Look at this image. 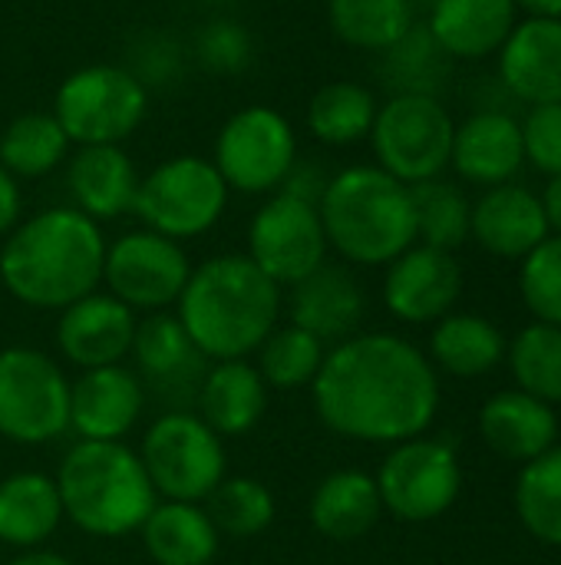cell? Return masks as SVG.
<instances>
[{
    "mask_svg": "<svg viewBox=\"0 0 561 565\" xmlns=\"http://www.w3.org/2000/svg\"><path fill=\"white\" fill-rule=\"evenodd\" d=\"M231 189L208 156H172L139 179L132 215L142 228H152L175 242H192L212 232L225 209Z\"/></svg>",
    "mask_w": 561,
    "mask_h": 565,
    "instance_id": "cell-7",
    "label": "cell"
},
{
    "mask_svg": "<svg viewBox=\"0 0 561 565\" xmlns=\"http://www.w3.org/2000/svg\"><path fill=\"white\" fill-rule=\"evenodd\" d=\"M63 503L56 480L40 470H20L0 480V543L10 550H43L60 530Z\"/></svg>",
    "mask_w": 561,
    "mask_h": 565,
    "instance_id": "cell-28",
    "label": "cell"
},
{
    "mask_svg": "<svg viewBox=\"0 0 561 565\" xmlns=\"http://www.w3.org/2000/svg\"><path fill=\"white\" fill-rule=\"evenodd\" d=\"M268 384L248 358L238 361H212L198 394L195 414L225 440L251 434L268 414Z\"/></svg>",
    "mask_w": 561,
    "mask_h": 565,
    "instance_id": "cell-24",
    "label": "cell"
},
{
    "mask_svg": "<svg viewBox=\"0 0 561 565\" xmlns=\"http://www.w3.org/2000/svg\"><path fill=\"white\" fill-rule=\"evenodd\" d=\"M526 162L522 122L506 109H476L453 129L450 166L460 179L493 189L513 182Z\"/></svg>",
    "mask_w": 561,
    "mask_h": 565,
    "instance_id": "cell-19",
    "label": "cell"
},
{
    "mask_svg": "<svg viewBox=\"0 0 561 565\" xmlns=\"http://www.w3.org/2000/svg\"><path fill=\"white\" fill-rule=\"evenodd\" d=\"M317 212L327 248L350 265H390L410 245H417L410 185L380 166H347L331 172Z\"/></svg>",
    "mask_w": 561,
    "mask_h": 565,
    "instance_id": "cell-4",
    "label": "cell"
},
{
    "mask_svg": "<svg viewBox=\"0 0 561 565\" xmlns=\"http://www.w3.org/2000/svg\"><path fill=\"white\" fill-rule=\"evenodd\" d=\"M503 86L529 103H561V20L522 17L499 46Z\"/></svg>",
    "mask_w": 561,
    "mask_h": 565,
    "instance_id": "cell-21",
    "label": "cell"
},
{
    "mask_svg": "<svg viewBox=\"0 0 561 565\" xmlns=\"http://www.w3.org/2000/svg\"><path fill=\"white\" fill-rule=\"evenodd\" d=\"M218 536L255 540L274 523V493L255 477H225L202 503Z\"/></svg>",
    "mask_w": 561,
    "mask_h": 565,
    "instance_id": "cell-37",
    "label": "cell"
},
{
    "mask_svg": "<svg viewBox=\"0 0 561 565\" xmlns=\"http://www.w3.org/2000/svg\"><path fill=\"white\" fill-rule=\"evenodd\" d=\"M503 358L506 338L483 315H446L430 334V364L453 377H483Z\"/></svg>",
    "mask_w": 561,
    "mask_h": 565,
    "instance_id": "cell-31",
    "label": "cell"
},
{
    "mask_svg": "<svg viewBox=\"0 0 561 565\" xmlns=\"http://www.w3.org/2000/svg\"><path fill=\"white\" fill-rule=\"evenodd\" d=\"M552 232L539 195L519 182L493 185L479 195V202H473L470 238L496 258H526Z\"/></svg>",
    "mask_w": 561,
    "mask_h": 565,
    "instance_id": "cell-23",
    "label": "cell"
},
{
    "mask_svg": "<svg viewBox=\"0 0 561 565\" xmlns=\"http://www.w3.org/2000/svg\"><path fill=\"white\" fill-rule=\"evenodd\" d=\"M63 520L96 540H122L139 533L159 503L145 467L132 447L79 440L66 450L56 470Z\"/></svg>",
    "mask_w": 561,
    "mask_h": 565,
    "instance_id": "cell-5",
    "label": "cell"
},
{
    "mask_svg": "<svg viewBox=\"0 0 561 565\" xmlns=\"http://www.w3.org/2000/svg\"><path fill=\"white\" fill-rule=\"evenodd\" d=\"M423 23L450 60H486L499 53L519 10L513 0H436Z\"/></svg>",
    "mask_w": 561,
    "mask_h": 565,
    "instance_id": "cell-25",
    "label": "cell"
},
{
    "mask_svg": "<svg viewBox=\"0 0 561 565\" xmlns=\"http://www.w3.org/2000/svg\"><path fill=\"white\" fill-rule=\"evenodd\" d=\"M298 156V132L291 119L268 103H251L222 122L208 159L231 192L274 195Z\"/></svg>",
    "mask_w": 561,
    "mask_h": 565,
    "instance_id": "cell-9",
    "label": "cell"
},
{
    "mask_svg": "<svg viewBox=\"0 0 561 565\" xmlns=\"http://www.w3.org/2000/svg\"><path fill=\"white\" fill-rule=\"evenodd\" d=\"M69 430V377L26 344L0 351V437L20 447L53 444Z\"/></svg>",
    "mask_w": 561,
    "mask_h": 565,
    "instance_id": "cell-10",
    "label": "cell"
},
{
    "mask_svg": "<svg viewBox=\"0 0 561 565\" xmlns=\"http://www.w3.org/2000/svg\"><path fill=\"white\" fill-rule=\"evenodd\" d=\"M516 510L522 526L546 546H561V447L522 467L516 487Z\"/></svg>",
    "mask_w": 561,
    "mask_h": 565,
    "instance_id": "cell-38",
    "label": "cell"
},
{
    "mask_svg": "<svg viewBox=\"0 0 561 565\" xmlns=\"http://www.w3.org/2000/svg\"><path fill=\"white\" fill-rule=\"evenodd\" d=\"M453 129L456 122L440 96H387L367 136L374 166L403 185L440 179L450 166Z\"/></svg>",
    "mask_w": 561,
    "mask_h": 565,
    "instance_id": "cell-11",
    "label": "cell"
},
{
    "mask_svg": "<svg viewBox=\"0 0 561 565\" xmlns=\"http://www.w3.org/2000/svg\"><path fill=\"white\" fill-rule=\"evenodd\" d=\"M198 3H205V7H228V3H235V0H198Z\"/></svg>",
    "mask_w": 561,
    "mask_h": 565,
    "instance_id": "cell-50",
    "label": "cell"
},
{
    "mask_svg": "<svg viewBox=\"0 0 561 565\" xmlns=\"http://www.w3.org/2000/svg\"><path fill=\"white\" fill-rule=\"evenodd\" d=\"M420 17L407 0H327V23L334 36L350 46L380 56L390 50Z\"/></svg>",
    "mask_w": 561,
    "mask_h": 565,
    "instance_id": "cell-34",
    "label": "cell"
},
{
    "mask_svg": "<svg viewBox=\"0 0 561 565\" xmlns=\"http://www.w3.org/2000/svg\"><path fill=\"white\" fill-rule=\"evenodd\" d=\"M7 565H73L66 556H60V553H50V550H26V553H20L17 559H10Z\"/></svg>",
    "mask_w": 561,
    "mask_h": 565,
    "instance_id": "cell-48",
    "label": "cell"
},
{
    "mask_svg": "<svg viewBox=\"0 0 561 565\" xmlns=\"http://www.w3.org/2000/svg\"><path fill=\"white\" fill-rule=\"evenodd\" d=\"M522 149L526 162L539 172L561 175V103L529 106L522 119Z\"/></svg>",
    "mask_w": 561,
    "mask_h": 565,
    "instance_id": "cell-43",
    "label": "cell"
},
{
    "mask_svg": "<svg viewBox=\"0 0 561 565\" xmlns=\"http://www.w3.org/2000/svg\"><path fill=\"white\" fill-rule=\"evenodd\" d=\"M384 513L403 523L440 520L463 490V470L450 444L413 437L397 444L377 470Z\"/></svg>",
    "mask_w": 561,
    "mask_h": 565,
    "instance_id": "cell-13",
    "label": "cell"
},
{
    "mask_svg": "<svg viewBox=\"0 0 561 565\" xmlns=\"http://www.w3.org/2000/svg\"><path fill=\"white\" fill-rule=\"evenodd\" d=\"M317 420L357 444L423 437L440 411V377L430 358L400 334L370 331L334 344L311 384Z\"/></svg>",
    "mask_w": 561,
    "mask_h": 565,
    "instance_id": "cell-1",
    "label": "cell"
},
{
    "mask_svg": "<svg viewBox=\"0 0 561 565\" xmlns=\"http://www.w3.org/2000/svg\"><path fill=\"white\" fill-rule=\"evenodd\" d=\"M460 295H463V268L453 258V252H440L417 242L387 265L384 305L397 321L436 324L453 311Z\"/></svg>",
    "mask_w": 561,
    "mask_h": 565,
    "instance_id": "cell-16",
    "label": "cell"
},
{
    "mask_svg": "<svg viewBox=\"0 0 561 565\" xmlns=\"http://www.w3.org/2000/svg\"><path fill=\"white\" fill-rule=\"evenodd\" d=\"M103 225L73 205L23 218L0 245V285L36 311H63L103 285Z\"/></svg>",
    "mask_w": 561,
    "mask_h": 565,
    "instance_id": "cell-2",
    "label": "cell"
},
{
    "mask_svg": "<svg viewBox=\"0 0 561 565\" xmlns=\"http://www.w3.org/2000/svg\"><path fill=\"white\" fill-rule=\"evenodd\" d=\"M20 222H23V192H20V179H13V175L0 166V238H7Z\"/></svg>",
    "mask_w": 561,
    "mask_h": 565,
    "instance_id": "cell-45",
    "label": "cell"
},
{
    "mask_svg": "<svg viewBox=\"0 0 561 565\" xmlns=\"http://www.w3.org/2000/svg\"><path fill=\"white\" fill-rule=\"evenodd\" d=\"M188 56L212 76H241L255 63V36L235 17H212L195 33Z\"/></svg>",
    "mask_w": 561,
    "mask_h": 565,
    "instance_id": "cell-40",
    "label": "cell"
},
{
    "mask_svg": "<svg viewBox=\"0 0 561 565\" xmlns=\"http://www.w3.org/2000/svg\"><path fill=\"white\" fill-rule=\"evenodd\" d=\"M139 179L142 175L122 146H76L66 159L69 205L99 225L132 212Z\"/></svg>",
    "mask_w": 561,
    "mask_h": 565,
    "instance_id": "cell-22",
    "label": "cell"
},
{
    "mask_svg": "<svg viewBox=\"0 0 561 565\" xmlns=\"http://www.w3.org/2000/svg\"><path fill=\"white\" fill-rule=\"evenodd\" d=\"M139 536L155 565H212L222 543L205 507L179 500H159L139 526Z\"/></svg>",
    "mask_w": 561,
    "mask_h": 565,
    "instance_id": "cell-29",
    "label": "cell"
},
{
    "mask_svg": "<svg viewBox=\"0 0 561 565\" xmlns=\"http://www.w3.org/2000/svg\"><path fill=\"white\" fill-rule=\"evenodd\" d=\"M407 3H410V10H413V13H417L420 20H423V17L430 13V7H433L436 0H407Z\"/></svg>",
    "mask_w": 561,
    "mask_h": 565,
    "instance_id": "cell-49",
    "label": "cell"
},
{
    "mask_svg": "<svg viewBox=\"0 0 561 565\" xmlns=\"http://www.w3.org/2000/svg\"><path fill=\"white\" fill-rule=\"evenodd\" d=\"M513 7L526 17H546L561 20V0H513Z\"/></svg>",
    "mask_w": 561,
    "mask_h": 565,
    "instance_id": "cell-47",
    "label": "cell"
},
{
    "mask_svg": "<svg viewBox=\"0 0 561 565\" xmlns=\"http://www.w3.org/2000/svg\"><path fill=\"white\" fill-rule=\"evenodd\" d=\"M413 195V218H417V242L440 248V252H456L470 238V218H473V202L456 182L430 179L410 185Z\"/></svg>",
    "mask_w": 561,
    "mask_h": 565,
    "instance_id": "cell-36",
    "label": "cell"
},
{
    "mask_svg": "<svg viewBox=\"0 0 561 565\" xmlns=\"http://www.w3.org/2000/svg\"><path fill=\"white\" fill-rule=\"evenodd\" d=\"M188 275L192 262L182 242L165 238L152 228H132L106 245L103 285L136 315L175 308Z\"/></svg>",
    "mask_w": 561,
    "mask_h": 565,
    "instance_id": "cell-12",
    "label": "cell"
},
{
    "mask_svg": "<svg viewBox=\"0 0 561 565\" xmlns=\"http://www.w3.org/2000/svg\"><path fill=\"white\" fill-rule=\"evenodd\" d=\"M450 63L453 60L440 50L427 23L417 20L390 50L377 56V73L390 96H440Z\"/></svg>",
    "mask_w": 561,
    "mask_h": 565,
    "instance_id": "cell-33",
    "label": "cell"
},
{
    "mask_svg": "<svg viewBox=\"0 0 561 565\" xmlns=\"http://www.w3.org/2000/svg\"><path fill=\"white\" fill-rule=\"evenodd\" d=\"M145 387L126 364L93 367L69 381V430L79 440L122 444L139 424Z\"/></svg>",
    "mask_w": 561,
    "mask_h": 565,
    "instance_id": "cell-17",
    "label": "cell"
},
{
    "mask_svg": "<svg viewBox=\"0 0 561 565\" xmlns=\"http://www.w3.org/2000/svg\"><path fill=\"white\" fill-rule=\"evenodd\" d=\"M327 344H321L314 334H308L298 324H278L261 348L255 351V367L268 391H301L311 387L321 364H324Z\"/></svg>",
    "mask_w": 561,
    "mask_h": 565,
    "instance_id": "cell-35",
    "label": "cell"
},
{
    "mask_svg": "<svg viewBox=\"0 0 561 565\" xmlns=\"http://www.w3.org/2000/svg\"><path fill=\"white\" fill-rule=\"evenodd\" d=\"M509 367L519 381V391L561 404V328L559 324H529L506 348Z\"/></svg>",
    "mask_w": 561,
    "mask_h": 565,
    "instance_id": "cell-39",
    "label": "cell"
},
{
    "mask_svg": "<svg viewBox=\"0 0 561 565\" xmlns=\"http://www.w3.org/2000/svg\"><path fill=\"white\" fill-rule=\"evenodd\" d=\"M136 311L109 291H93L60 311L56 348L79 371L126 364L136 338Z\"/></svg>",
    "mask_w": 561,
    "mask_h": 565,
    "instance_id": "cell-18",
    "label": "cell"
},
{
    "mask_svg": "<svg viewBox=\"0 0 561 565\" xmlns=\"http://www.w3.org/2000/svg\"><path fill=\"white\" fill-rule=\"evenodd\" d=\"M284 288L248 255H215L192 265L175 301V318L208 361H238L261 348L278 328Z\"/></svg>",
    "mask_w": 561,
    "mask_h": 565,
    "instance_id": "cell-3",
    "label": "cell"
},
{
    "mask_svg": "<svg viewBox=\"0 0 561 565\" xmlns=\"http://www.w3.org/2000/svg\"><path fill=\"white\" fill-rule=\"evenodd\" d=\"M519 291L536 321L561 328V235H549L522 258Z\"/></svg>",
    "mask_w": 561,
    "mask_h": 565,
    "instance_id": "cell-42",
    "label": "cell"
},
{
    "mask_svg": "<svg viewBox=\"0 0 561 565\" xmlns=\"http://www.w3.org/2000/svg\"><path fill=\"white\" fill-rule=\"evenodd\" d=\"M327 235L314 202L288 192L268 195L248 225V258L278 285L291 288L327 262Z\"/></svg>",
    "mask_w": 561,
    "mask_h": 565,
    "instance_id": "cell-14",
    "label": "cell"
},
{
    "mask_svg": "<svg viewBox=\"0 0 561 565\" xmlns=\"http://www.w3.org/2000/svg\"><path fill=\"white\" fill-rule=\"evenodd\" d=\"M73 152L69 136L53 113H20L0 132V166L13 179H46L66 166Z\"/></svg>",
    "mask_w": 561,
    "mask_h": 565,
    "instance_id": "cell-32",
    "label": "cell"
},
{
    "mask_svg": "<svg viewBox=\"0 0 561 565\" xmlns=\"http://www.w3.org/2000/svg\"><path fill=\"white\" fill-rule=\"evenodd\" d=\"M327 182H331V172L324 166L298 156V162L291 166V172H288V179L281 182L278 192H288L294 199H304V202H314L317 205L321 195H324V189H327Z\"/></svg>",
    "mask_w": 561,
    "mask_h": 565,
    "instance_id": "cell-44",
    "label": "cell"
},
{
    "mask_svg": "<svg viewBox=\"0 0 561 565\" xmlns=\"http://www.w3.org/2000/svg\"><path fill=\"white\" fill-rule=\"evenodd\" d=\"M139 460L159 500L205 503L228 477L225 440L192 411H165L142 437Z\"/></svg>",
    "mask_w": 561,
    "mask_h": 565,
    "instance_id": "cell-8",
    "label": "cell"
},
{
    "mask_svg": "<svg viewBox=\"0 0 561 565\" xmlns=\"http://www.w3.org/2000/svg\"><path fill=\"white\" fill-rule=\"evenodd\" d=\"M384 516L377 480L364 470H334L327 473L308 503L311 526L331 543L364 540Z\"/></svg>",
    "mask_w": 561,
    "mask_h": 565,
    "instance_id": "cell-27",
    "label": "cell"
},
{
    "mask_svg": "<svg viewBox=\"0 0 561 565\" xmlns=\"http://www.w3.org/2000/svg\"><path fill=\"white\" fill-rule=\"evenodd\" d=\"M188 46L169 33V30H139L126 43V70L152 93V89H169L182 79L185 63H188Z\"/></svg>",
    "mask_w": 561,
    "mask_h": 565,
    "instance_id": "cell-41",
    "label": "cell"
},
{
    "mask_svg": "<svg viewBox=\"0 0 561 565\" xmlns=\"http://www.w3.org/2000/svg\"><path fill=\"white\" fill-rule=\"evenodd\" d=\"M479 434L493 454L503 460L529 463L555 447L559 417L552 404L526 394V391H503L489 397L479 411Z\"/></svg>",
    "mask_w": 561,
    "mask_h": 565,
    "instance_id": "cell-26",
    "label": "cell"
},
{
    "mask_svg": "<svg viewBox=\"0 0 561 565\" xmlns=\"http://www.w3.org/2000/svg\"><path fill=\"white\" fill-rule=\"evenodd\" d=\"M291 324L314 334L321 344H341L357 334L367 315V295L357 275L344 265L324 262L317 271L288 288Z\"/></svg>",
    "mask_w": 561,
    "mask_h": 565,
    "instance_id": "cell-20",
    "label": "cell"
},
{
    "mask_svg": "<svg viewBox=\"0 0 561 565\" xmlns=\"http://www.w3.org/2000/svg\"><path fill=\"white\" fill-rule=\"evenodd\" d=\"M136 374L145 391H155L172 404V411H188V401H195L198 384L208 371V358L192 344L182 321L169 311L145 315L136 324L132 351Z\"/></svg>",
    "mask_w": 561,
    "mask_h": 565,
    "instance_id": "cell-15",
    "label": "cell"
},
{
    "mask_svg": "<svg viewBox=\"0 0 561 565\" xmlns=\"http://www.w3.org/2000/svg\"><path fill=\"white\" fill-rule=\"evenodd\" d=\"M377 109L380 103L370 86L357 79H331L308 99L304 126L321 146L344 149L370 136Z\"/></svg>",
    "mask_w": 561,
    "mask_h": 565,
    "instance_id": "cell-30",
    "label": "cell"
},
{
    "mask_svg": "<svg viewBox=\"0 0 561 565\" xmlns=\"http://www.w3.org/2000/svg\"><path fill=\"white\" fill-rule=\"evenodd\" d=\"M50 113L73 146H122L149 116V89L122 63H86L63 76Z\"/></svg>",
    "mask_w": 561,
    "mask_h": 565,
    "instance_id": "cell-6",
    "label": "cell"
},
{
    "mask_svg": "<svg viewBox=\"0 0 561 565\" xmlns=\"http://www.w3.org/2000/svg\"><path fill=\"white\" fill-rule=\"evenodd\" d=\"M539 202H542V212H546L549 232L561 235V175H549L546 192L539 195Z\"/></svg>",
    "mask_w": 561,
    "mask_h": 565,
    "instance_id": "cell-46",
    "label": "cell"
}]
</instances>
